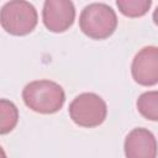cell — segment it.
I'll return each instance as SVG.
<instances>
[{
  "mask_svg": "<svg viewBox=\"0 0 158 158\" xmlns=\"http://www.w3.org/2000/svg\"><path fill=\"white\" fill-rule=\"evenodd\" d=\"M44 26L56 33L67 31L74 22L75 9L69 0H47L42 10Z\"/></svg>",
  "mask_w": 158,
  "mask_h": 158,
  "instance_id": "5",
  "label": "cell"
},
{
  "mask_svg": "<svg viewBox=\"0 0 158 158\" xmlns=\"http://www.w3.org/2000/svg\"><path fill=\"white\" fill-rule=\"evenodd\" d=\"M79 26L88 37L105 40L115 32L117 16L111 6L104 2H93L83 9L79 17Z\"/></svg>",
  "mask_w": 158,
  "mask_h": 158,
  "instance_id": "2",
  "label": "cell"
},
{
  "mask_svg": "<svg viewBox=\"0 0 158 158\" xmlns=\"http://www.w3.org/2000/svg\"><path fill=\"white\" fill-rule=\"evenodd\" d=\"M106 102L94 93H83L69 105L70 118L81 127H96L101 125L106 118Z\"/></svg>",
  "mask_w": 158,
  "mask_h": 158,
  "instance_id": "4",
  "label": "cell"
},
{
  "mask_svg": "<svg viewBox=\"0 0 158 158\" xmlns=\"http://www.w3.org/2000/svg\"><path fill=\"white\" fill-rule=\"evenodd\" d=\"M126 158H157V142L147 128H133L125 139Z\"/></svg>",
  "mask_w": 158,
  "mask_h": 158,
  "instance_id": "7",
  "label": "cell"
},
{
  "mask_svg": "<svg viewBox=\"0 0 158 158\" xmlns=\"http://www.w3.org/2000/svg\"><path fill=\"white\" fill-rule=\"evenodd\" d=\"M131 72L136 83L144 86L156 85L158 81V48L156 46L142 48L133 58Z\"/></svg>",
  "mask_w": 158,
  "mask_h": 158,
  "instance_id": "6",
  "label": "cell"
},
{
  "mask_svg": "<svg viewBox=\"0 0 158 158\" xmlns=\"http://www.w3.org/2000/svg\"><path fill=\"white\" fill-rule=\"evenodd\" d=\"M116 5L118 10L128 17H139L147 14L152 1L151 0H117Z\"/></svg>",
  "mask_w": 158,
  "mask_h": 158,
  "instance_id": "10",
  "label": "cell"
},
{
  "mask_svg": "<svg viewBox=\"0 0 158 158\" xmlns=\"http://www.w3.org/2000/svg\"><path fill=\"white\" fill-rule=\"evenodd\" d=\"M22 99L27 107L40 114H54L65 101L63 88L52 80H35L22 90Z\"/></svg>",
  "mask_w": 158,
  "mask_h": 158,
  "instance_id": "1",
  "label": "cell"
},
{
  "mask_svg": "<svg viewBox=\"0 0 158 158\" xmlns=\"http://www.w3.org/2000/svg\"><path fill=\"white\" fill-rule=\"evenodd\" d=\"M0 158H7V157H6L5 151L2 149V147H1V146H0Z\"/></svg>",
  "mask_w": 158,
  "mask_h": 158,
  "instance_id": "11",
  "label": "cell"
},
{
  "mask_svg": "<svg viewBox=\"0 0 158 158\" xmlns=\"http://www.w3.org/2000/svg\"><path fill=\"white\" fill-rule=\"evenodd\" d=\"M137 109L139 114L151 121L158 120V93L146 91L137 100Z\"/></svg>",
  "mask_w": 158,
  "mask_h": 158,
  "instance_id": "9",
  "label": "cell"
},
{
  "mask_svg": "<svg viewBox=\"0 0 158 158\" xmlns=\"http://www.w3.org/2000/svg\"><path fill=\"white\" fill-rule=\"evenodd\" d=\"M17 121L19 110L16 105L7 99H0V135H6L12 131Z\"/></svg>",
  "mask_w": 158,
  "mask_h": 158,
  "instance_id": "8",
  "label": "cell"
},
{
  "mask_svg": "<svg viewBox=\"0 0 158 158\" xmlns=\"http://www.w3.org/2000/svg\"><path fill=\"white\" fill-rule=\"evenodd\" d=\"M37 11L28 1H9L0 10V23L2 28L14 36H25L32 32L37 25Z\"/></svg>",
  "mask_w": 158,
  "mask_h": 158,
  "instance_id": "3",
  "label": "cell"
}]
</instances>
